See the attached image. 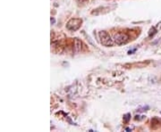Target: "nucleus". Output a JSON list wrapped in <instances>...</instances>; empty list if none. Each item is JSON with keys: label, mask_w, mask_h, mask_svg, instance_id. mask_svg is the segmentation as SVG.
I'll return each instance as SVG.
<instances>
[{"label": "nucleus", "mask_w": 161, "mask_h": 132, "mask_svg": "<svg viewBox=\"0 0 161 132\" xmlns=\"http://www.w3.org/2000/svg\"><path fill=\"white\" fill-rule=\"evenodd\" d=\"M130 120H131V114L130 113H126L124 115V123H128Z\"/></svg>", "instance_id": "obj_5"}, {"label": "nucleus", "mask_w": 161, "mask_h": 132, "mask_svg": "<svg viewBox=\"0 0 161 132\" xmlns=\"http://www.w3.org/2000/svg\"><path fill=\"white\" fill-rule=\"evenodd\" d=\"M129 40V36L126 33L124 32H118L116 33L114 37V41L116 43L117 45H124L126 44Z\"/></svg>", "instance_id": "obj_3"}, {"label": "nucleus", "mask_w": 161, "mask_h": 132, "mask_svg": "<svg viewBox=\"0 0 161 132\" xmlns=\"http://www.w3.org/2000/svg\"><path fill=\"white\" fill-rule=\"evenodd\" d=\"M82 42L79 39V38H75V52H80L82 51Z\"/></svg>", "instance_id": "obj_4"}, {"label": "nucleus", "mask_w": 161, "mask_h": 132, "mask_svg": "<svg viewBox=\"0 0 161 132\" xmlns=\"http://www.w3.org/2000/svg\"><path fill=\"white\" fill-rule=\"evenodd\" d=\"M82 19L72 18L66 23V29L69 31H77L80 29V27L82 25Z\"/></svg>", "instance_id": "obj_2"}, {"label": "nucleus", "mask_w": 161, "mask_h": 132, "mask_svg": "<svg viewBox=\"0 0 161 132\" xmlns=\"http://www.w3.org/2000/svg\"><path fill=\"white\" fill-rule=\"evenodd\" d=\"M56 22V20L54 18H51V23H55Z\"/></svg>", "instance_id": "obj_8"}, {"label": "nucleus", "mask_w": 161, "mask_h": 132, "mask_svg": "<svg viewBox=\"0 0 161 132\" xmlns=\"http://www.w3.org/2000/svg\"><path fill=\"white\" fill-rule=\"evenodd\" d=\"M134 51H135V49H134V50H131V51L130 50V51L128 52V54H134Z\"/></svg>", "instance_id": "obj_7"}, {"label": "nucleus", "mask_w": 161, "mask_h": 132, "mask_svg": "<svg viewBox=\"0 0 161 132\" xmlns=\"http://www.w3.org/2000/svg\"><path fill=\"white\" fill-rule=\"evenodd\" d=\"M98 37H99L100 43H101L103 46H105V47H112V46H113L114 42H113L112 38H110L109 34H108L107 31H99Z\"/></svg>", "instance_id": "obj_1"}, {"label": "nucleus", "mask_w": 161, "mask_h": 132, "mask_svg": "<svg viewBox=\"0 0 161 132\" xmlns=\"http://www.w3.org/2000/svg\"><path fill=\"white\" fill-rule=\"evenodd\" d=\"M76 1H77L78 3H84V2L87 1V0H76Z\"/></svg>", "instance_id": "obj_6"}]
</instances>
